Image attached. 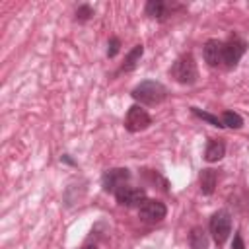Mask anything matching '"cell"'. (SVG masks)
I'll list each match as a JSON object with an SVG mask.
<instances>
[{"instance_id":"obj_1","label":"cell","mask_w":249,"mask_h":249,"mask_svg":"<svg viewBox=\"0 0 249 249\" xmlns=\"http://www.w3.org/2000/svg\"><path fill=\"white\" fill-rule=\"evenodd\" d=\"M132 97L142 105H158L167 97V89L160 82L144 80L132 89Z\"/></svg>"},{"instance_id":"obj_2","label":"cell","mask_w":249,"mask_h":249,"mask_svg":"<svg viewBox=\"0 0 249 249\" xmlns=\"http://www.w3.org/2000/svg\"><path fill=\"white\" fill-rule=\"evenodd\" d=\"M171 76H173L175 82H179V84H183V86H193V84L196 82L198 70H196V62H195V58H193L191 53L179 56V58L173 62V66H171Z\"/></svg>"},{"instance_id":"obj_3","label":"cell","mask_w":249,"mask_h":249,"mask_svg":"<svg viewBox=\"0 0 249 249\" xmlns=\"http://www.w3.org/2000/svg\"><path fill=\"white\" fill-rule=\"evenodd\" d=\"M210 233L216 245H224L228 235L231 233V216L228 210H218L210 218Z\"/></svg>"},{"instance_id":"obj_4","label":"cell","mask_w":249,"mask_h":249,"mask_svg":"<svg viewBox=\"0 0 249 249\" xmlns=\"http://www.w3.org/2000/svg\"><path fill=\"white\" fill-rule=\"evenodd\" d=\"M167 214V208L161 200H156V198H146L140 206H138V216L140 220L144 222H150V224H156V222H161Z\"/></svg>"},{"instance_id":"obj_5","label":"cell","mask_w":249,"mask_h":249,"mask_svg":"<svg viewBox=\"0 0 249 249\" xmlns=\"http://www.w3.org/2000/svg\"><path fill=\"white\" fill-rule=\"evenodd\" d=\"M152 124V117L146 113V109H142L140 105H132L126 113L124 119V128L128 132H140L144 128H148Z\"/></svg>"},{"instance_id":"obj_6","label":"cell","mask_w":249,"mask_h":249,"mask_svg":"<svg viewBox=\"0 0 249 249\" xmlns=\"http://www.w3.org/2000/svg\"><path fill=\"white\" fill-rule=\"evenodd\" d=\"M130 173L126 167H113V169H107L101 177V185H103V191L107 193H115L117 189L124 187V183L128 181Z\"/></svg>"},{"instance_id":"obj_7","label":"cell","mask_w":249,"mask_h":249,"mask_svg":"<svg viewBox=\"0 0 249 249\" xmlns=\"http://www.w3.org/2000/svg\"><path fill=\"white\" fill-rule=\"evenodd\" d=\"M245 49H247V43L243 39H237V37H233L228 43H224V66L226 68L237 66L241 56L245 54Z\"/></svg>"},{"instance_id":"obj_8","label":"cell","mask_w":249,"mask_h":249,"mask_svg":"<svg viewBox=\"0 0 249 249\" xmlns=\"http://www.w3.org/2000/svg\"><path fill=\"white\" fill-rule=\"evenodd\" d=\"M115 198L123 206H140L146 200V191L140 189V187L124 185V187H121V189L115 191Z\"/></svg>"},{"instance_id":"obj_9","label":"cell","mask_w":249,"mask_h":249,"mask_svg":"<svg viewBox=\"0 0 249 249\" xmlns=\"http://www.w3.org/2000/svg\"><path fill=\"white\" fill-rule=\"evenodd\" d=\"M202 56L208 66H220L224 64V41L208 39L202 47Z\"/></svg>"},{"instance_id":"obj_10","label":"cell","mask_w":249,"mask_h":249,"mask_svg":"<svg viewBox=\"0 0 249 249\" xmlns=\"http://www.w3.org/2000/svg\"><path fill=\"white\" fill-rule=\"evenodd\" d=\"M226 156V144L222 140H208L206 150H204V160L214 163Z\"/></svg>"},{"instance_id":"obj_11","label":"cell","mask_w":249,"mask_h":249,"mask_svg":"<svg viewBox=\"0 0 249 249\" xmlns=\"http://www.w3.org/2000/svg\"><path fill=\"white\" fill-rule=\"evenodd\" d=\"M216 179H218V177H216V171L210 169V167H206V169H202V171L198 173V185H200L202 195H212V193H214Z\"/></svg>"},{"instance_id":"obj_12","label":"cell","mask_w":249,"mask_h":249,"mask_svg":"<svg viewBox=\"0 0 249 249\" xmlns=\"http://www.w3.org/2000/svg\"><path fill=\"white\" fill-rule=\"evenodd\" d=\"M189 245L191 249H208V237H206V231L198 226H195L189 233Z\"/></svg>"},{"instance_id":"obj_13","label":"cell","mask_w":249,"mask_h":249,"mask_svg":"<svg viewBox=\"0 0 249 249\" xmlns=\"http://www.w3.org/2000/svg\"><path fill=\"white\" fill-rule=\"evenodd\" d=\"M167 4L163 2V0H148L146 2V14L150 16V18H158V19H163L165 16H167Z\"/></svg>"},{"instance_id":"obj_14","label":"cell","mask_w":249,"mask_h":249,"mask_svg":"<svg viewBox=\"0 0 249 249\" xmlns=\"http://www.w3.org/2000/svg\"><path fill=\"white\" fill-rule=\"evenodd\" d=\"M142 53H144V47H142V45H134V47L130 49V53L126 54V58H124V62H123V66H121V70H124V72L132 70V68L136 66V62L140 60Z\"/></svg>"},{"instance_id":"obj_15","label":"cell","mask_w":249,"mask_h":249,"mask_svg":"<svg viewBox=\"0 0 249 249\" xmlns=\"http://www.w3.org/2000/svg\"><path fill=\"white\" fill-rule=\"evenodd\" d=\"M191 111H193V115H195V117H198V119L206 121L208 124H212V126H218V128H224V123H222V119H218L216 115H210V113H206V111H200L198 107H191Z\"/></svg>"},{"instance_id":"obj_16","label":"cell","mask_w":249,"mask_h":249,"mask_svg":"<svg viewBox=\"0 0 249 249\" xmlns=\"http://www.w3.org/2000/svg\"><path fill=\"white\" fill-rule=\"evenodd\" d=\"M222 123H224V126H230V128H241L243 126V119L233 111H226L222 115Z\"/></svg>"},{"instance_id":"obj_17","label":"cell","mask_w":249,"mask_h":249,"mask_svg":"<svg viewBox=\"0 0 249 249\" xmlns=\"http://www.w3.org/2000/svg\"><path fill=\"white\" fill-rule=\"evenodd\" d=\"M91 16H93V8L88 6V4H82V6L76 10V19H78V21H86V19H89Z\"/></svg>"},{"instance_id":"obj_18","label":"cell","mask_w":249,"mask_h":249,"mask_svg":"<svg viewBox=\"0 0 249 249\" xmlns=\"http://www.w3.org/2000/svg\"><path fill=\"white\" fill-rule=\"evenodd\" d=\"M119 47H121V41L117 39V37H113L111 41H109V49H107V56L109 58H113L117 53H119Z\"/></svg>"},{"instance_id":"obj_19","label":"cell","mask_w":249,"mask_h":249,"mask_svg":"<svg viewBox=\"0 0 249 249\" xmlns=\"http://www.w3.org/2000/svg\"><path fill=\"white\" fill-rule=\"evenodd\" d=\"M231 249H245V243H243V237H241V233H239V231L233 235V243H231Z\"/></svg>"},{"instance_id":"obj_20","label":"cell","mask_w":249,"mask_h":249,"mask_svg":"<svg viewBox=\"0 0 249 249\" xmlns=\"http://www.w3.org/2000/svg\"><path fill=\"white\" fill-rule=\"evenodd\" d=\"M60 161H64V163H68V165H76V161H74L70 156H66V154H64V156H60Z\"/></svg>"},{"instance_id":"obj_21","label":"cell","mask_w":249,"mask_h":249,"mask_svg":"<svg viewBox=\"0 0 249 249\" xmlns=\"http://www.w3.org/2000/svg\"><path fill=\"white\" fill-rule=\"evenodd\" d=\"M84 249H97V247H93V245H89V247H84Z\"/></svg>"}]
</instances>
